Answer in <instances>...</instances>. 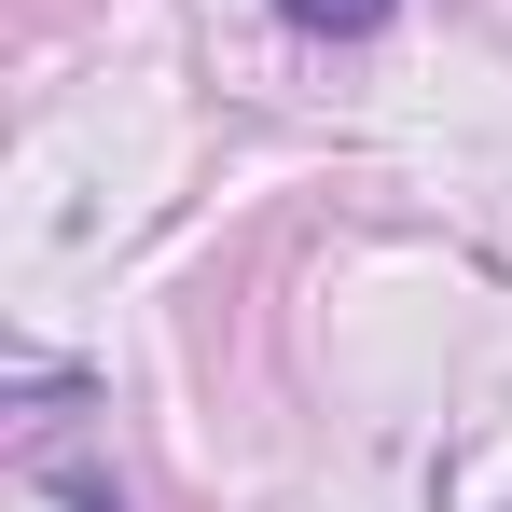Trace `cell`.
Masks as SVG:
<instances>
[{"instance_id":"1","label":"cell","mask_w":512,"mask_h":512,"mask_svg":"<svg viewBox=\"0 0 512 512\" xmlns=\"http://www.w3.org/2000/svg\"><path fill=\"white\" fill-rule=\"evenodd\" d=\"M291 28H333V42H360V28H388V0H277Z\"/></svg>"}]
</instances>
